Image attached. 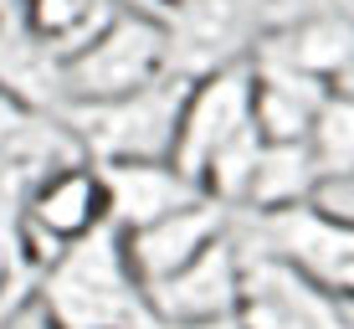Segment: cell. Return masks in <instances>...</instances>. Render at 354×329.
I'll list each match as a JSON object with an SVG mask.
<instances>
[{
  "mask_svg": "<svg viewBox=\"0 0 354 329\" xmlns=\"http://www.w3.org/2000/svg\"><path fill=\"white\" fill-rule=\"evenodd\" d=\"M41 303L62 329H160L113 226H93L41 267Z\"/></svg>",
  "mask_w": 354,
  "mask_h": 329,
  "instance_id": "cell-1",
  "label": "cell"
},
{
  "mask_svg": "<svg viewBox=\"0 0 354 329\" xmlns=\"http://www.w3.org/2000/svg\"><path fill=\"white\" fill-rule=\"evenodd\" d=\"M190 78L165 72V78L144 82L118 98H93V103H57L52 114L67 124L77 139L82 160L113 165V160H169L180 124V103H185Z\"/></svg>",
  "mask_w": 354,
  "mask_h": 329,
  "instance_id": "cell-2",
  "label": "cell"
},
{
  "mask_svg": "<svg viewBox=\"0 0 354 329\" xmlns=\"http://www.w3.org/2000/svg\"><path fill=\"white\" fill-rule=\"evenodd\" d=\"M169 72V36L165 21L149 10H113L93 36L57 62V103H93L118 98Z\"/></svg>",
  "mask_w": 354,
  "mask_h": 329,
  "instance_id": "cell-3",
  "label": "cell"
},
{
  "mask_svg": "<svg viewBox=\"0 0 354 329\" xmlns=\"http://www.w3.org/2000/svg\"><path fill=\"white\" fill-rule=\"evenodd\" d=\"M241 329H354V303L313 278L308 267L247 247L241 252V294H236Z\"/></svg>",
  "mask_w": 354,
  "mask_h": 329,
  "instance_id": "cell-4",
  "label": "cell"
},
{
  "mask_svg": "<svg viewBox=\"0 0 354 329\" xmlns=\"http://www.w3.org/2000/svg\"><path fill=\"white\" fill-rule=\"evenodd\" d=\"M272 26V0H185L165 16L169 72L205 78L252 52V42Z\"/></svg>",
  "mask_w": 354,
  "mask_h": 329,
  "instance_id": "cell-5",
  "label": "cell"
},
{
  "mask_svg": "<svg viewBox=\"0 0 354 329\" xmlns=\"http://www.w3.org/2000/svg\"><path fill=\"white\" fill-rule=\"evenodd\" d=\"M247 129H257V124H252V62L241 57V62H231V67L190 78L169 160L201 186V170L211 165L231 139H241Z\"/></svg>",
  "mask_w": 354,
  "mask_h": 329,
  "instance_id": "cell-6",
  "label": "cell"
},
{
  "mask_svg": "<svg viewBox=\"0 0 354 329\" xmlns=\"http://www.w3.org/2000/svg\"><path fill=\"white\" fill-rule=\"evenodd\" d=\"M236 294H241V247L236 237H216L195 252L190 263H180L175 273L144 283L154 324H190V319H221L236 314Z\"/></svg>",
  "mask_w": 354,
  "mask_h": 329,
  "instance_id": "cell-7",
  "label": "cell"
},
{
  "mask_svg": "<svg viewBox=\"0 0 354 329\" xmlns=\"http://www.w3.org/2000/svg\"><path fill=\"white\" fill-rule=\"evenodd\" d=\"M247 57H262V62L292 67L303 78H319L328 88H339L354 67V21L334 16V10H298L288 21H272L252 42Z\"/></svg>",
  "mask_w": 354,
  "mask_h": 329,
  "instance_id": "cell-8",
  "label": "cell"
},
{
  "mask_svg": "<svg viewBox=\"0 0 354 329\" xmlns=\"http://www.w3.org/2000/svg\"><path fill=\"white\" fill-rule=\"evenodd\" d=\"M226 231H231V206L211 201V196H195L190 206H180V211H165L160 222L118 231V237H124V258L133 267V278H139V283H154V278L175 273L180 263H190L205 242L226 237Z\"/></svg>",
  "mask_w": 354,
  "mask_h": 329,
  "instance_id": "cell-9",
  "label": "cell"
},
{
  "mask_svg": "<svg viewBox=\"0 0 354 329\" xmlns=\"http://www.w3.org/2000/svg\"><path fill=\"white\" fill-rule=\"evenodd\" d=\"M97 180H103V206L113 231L149 226L165 211H180L195 196H205L175 160H113L97 165Z\"/></svg>",
  "mask_w": 354,
  "mask_h": 329,
  "instance_id": "cell-10",
  "label": "cell"
},
{
  "mask_svg": "<svg viewBox=\"0 0 354 329\" xmlns=\"http://www.w3.org/2000/svg\"><path fill=\"white\" fill-rule=\"evenodd\" d=\"M21 222L36 226L41 237L52 242H77L88 237L93 226L108 222V206H103V180H97L93 160H72L57 165L52 175H41L36 186L21 196Z\"/></svg>",
  "mask_w": 354,
  "mask_h": 329,
  "instance_id": "cell-11",
  "label": "cell"
},
{
  "mask_svg": "<svg viewBox=\"0 0 354 329\" xmlns=\"http://www.w3.org/2000/svg\"><path fill=\"white\" fill-rule=\"evenodd\" d=\"M247 62H252V124H257L262 144H298L319 103L328 98V82L262 62V57H247Z\"/></svg>",
  "mask_w": 354,
  "mask_h": 329,
  "instance_id": "cell-12",
  "label": "cell"
},
{
  "mask_svg": "<svg viewBox=\"0 0 354 329\" xmlns=\"http://www.w3.org/2000/svg\"><path fill=\"white\" fill-rule=\"evenodd\" d=\"M313 196H319V170H313L308 144H262L241 211H283V206H303Z\"/></svg>",
  "mask_w": 354,
  "mask_h": 329,
  "instance_id": "cell-13",
  "label": "cell"
},
{
  "mask_svg": "<svg viewBox=\"0 0 354 329\" xmlns=\"http://www.w3.org/2000/svg\"><path fill=\"white\" fill-rule=\"evenodd\" d=\"M319 170V186L328 180H354V93L349 88H328V98L319 103L308 134H303Z\"/></svg>",
  "mask_w": 354,
  "mask_h": 329,
  "instance_id": "cell-14",
  "label": "cell"
},
{
  "mask_svg": "<svg viewBox=\"0 0 354 329\" xmlns=\"http://www.w3.org/2000/svg\"><path fill=\"white\" fill-rule=\"evenodd\" d=\"M0 329H62V324L52 319V309L41 303V294H26V299L0 309Z\"/></svg>",
  "mask_w": 354,
  "mask_h": 329,
  "instance_id": "cell-15",
  "label": "cell"
},
{
  "mask_svg": "<svg viewBox=\"0 0 354 329\" xmlns=\"http://www.w3.org/2000/svg\"><path fill=\"white\" fill-rule=\"evenodd\" d=\"M160 329H241L236 314H221V319H190V324H160Z\"/></svg>",
  "mask_w": 354,
  "mask_h": 329,
  "instance_id": "cell-16",
  "label": "cell"
},
{
  "mask_svg": "<svg viewBox=\"0 0 354 329\" xmlns=\"http://www.w3.org/2000/svg\"><path fill=\"white\" fill-rule=\"evenodd\" d=\"M154 6H165V16H169V10H175V6H185V0H154Z\"/></svg>",
  "mask_w": 354,
  "mask_h": 329,
  "instance_id": "cell-17",
  "label": "cell"
},
{
  "mask_svg": "<svg viewBox=\"0 0 354 329\" xmlns=\"http://www.w3.org/2000/svg\"><path fill=\"white\" fill-rule=\"evenodd\" d=\"M339 88H349V93H354V67H349V78H344V82H339Z\"/></svg>",
  "mask_w": 354,
  "mask_h": 329,
  "instance_id": "cell-18",
  "label": "cell"
},
{
  "mask_svg": "<svg viewBox=\"0 0 354 329\" xmlns=\"http://www.w3.org/2000/svg\"><path fill=\"white\" fill-rule=\"evenodd\" d=\"M21 6H31V0H21Z\"/></svg>",
  "mask_w": 354,
  "mask_h": 329,
  "instance_id": "cell-19",
  "label": "cell"
}]
</instances>
